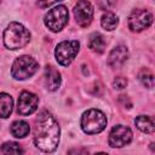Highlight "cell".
I'll use <instances>...</instances> for the list:
<instances>
[{
  "label": "cell",
  "instance_id": "7c38bea8",
  "mask_svg": "<svg viewBox=\"0 0 155 155\" xmlns=\"http://www.w3.org/2000/svg\"><path fill=\"white\" fill-rule=\"evenodd\" d=\"M45 84L50 91H56L61 85V74L52 65H47L45 69Z\"/></svg>",
  "mask_w": 155,
  "mask_h": 155
},
{
  "label": "cell",
  "instance_id": "3957f363",
  "mask_svg": "<svg viewBox=\"0 0 155 155\" xmlns=\"http://www.w3.org/2000/svg\"><path fill=\"white\" fill-rule=\"evenodd\" d=\"M107 126L105 115L98 109H90L81 116V128L87 134H96L102 132Z\"/></svg>",
  "mask_w": 155,
  "mask_h": 155
},
{
  "label": "cell",
  "instance_id": "5bb4252c",
  "mask_svg": "<svg viewBox=\"0 0 155 155\" xmlns=\"http://www.w3.org/2000/svg\"><path fill=\"white\" fill-rule=\"evenodd\" d=\"M136 126L138 130H140L144 133H153L155 130V125H154V120L150 116H145V115H140L136 119Z\"/></svg>",
  "mask_w": 155,
  "mask_h": 155
},
{
  "label": "cell",
  "instance_id": "e0dca14e",
  "mask_svg": "<svg viewBox=\"0 0 155 155\" xmlns=\"http://www.w3.org/2000/svg\"><path fill=\"white\" fill-rule=\"evenodd\" d=\"M101 24H102V27H103L104 29H107V30H114V29L117 27V24H119V18H117L114 13L107 12V13H104V15L102 16Z\"/></svg>",
  "mask_w": 155,
  "mask_h": 155
},
{
  "label": "cell",
  "instance_id": "9c48e42d",
  "mask_svg": "<svg viewBox=\"0 0 155 155\" xmlns=\"http://www.w3.org/2000/svg\"><path fill=\"white\" fill-rule=\"evenodd\" d=\"M74 16L80 27H87L93 18V7L87 0H79L74 7Z\"/></svg>",
  "mask_w": 155,
  "mask_h": 155
},
{
  "label": "cell",
  "instance_id": "30bf717a",
  "mask_svg": "<svg viewBox=\"0 0 155 155\" xmlns=\"http://www.w3.org/2000/svg\"><path fill=\"white\" fill-rule=\"evenodd\" d=\"M38 103H39V98L36 94L28 91H23L18 98L17 110L21 115H30L36 110Z\"/></svg>",
  "mask_w": 155,
  "mask_h": 155
},
{
  "label": "cell",
  "instance_id": "8992f818",
  "mask_svg": "<svg viewBox=\"0 0 155 155\" xmlns=\"http://www.w3.org/2000/svg\"><path fill=\"white\" fill-rule=\"evenodd\" d=\"M79 47H80V44L76 40H70V41L65 40V41L59 42L54 51L57 62L61 65H65V67L69 65L75 58V56L78 54Z\"/></svg>",
  "mask_w": 155,
  "mask_h": 155
},
{
  "label": "cell",
  "instance_id": "6da1fadb",
  "mask_svg": "<svg viewBox=\"0 0 155 155\" xmlns=\"http://www.w3.org/2000/svg\"><path fill=\"white\" fill-rule=\"evenodd\" d=\"M59 132L56 119L48 111H41L35 120L34 127V143L36 148L45 153L56 150L59 142Z\"/></svg>",
  "mask_w": 155,
  "mask_h": 155
},
{
  "label": "cell",
  "instance_id": "7a4b0ae2",
  "mask_svg": "<svg viewBox=\"0 0 155 155\" xmlns=\"http://www.w3.org/2000/svg\"><path fill=\"white\" fill-rule=\"evenodd\" d=\"M30 40V33L25 27L17 22H12L4 31V44L10 50L24 47Z\"/></svg>",
  "mask_w": 155,
  "mask_h": 155
},
{
  "label": "cell",
  "instance_id": "44dd1931",
  "mask_svg": "<svg viewBox=\"0 0 155 155\" xmlns=\"http://www.w3.org/2000/svg\"><path fill=\"white\" fill-rule=\"evenodd\" d=\"M113 86L114 88H117V90H122L127 86V79L124 78V76H117L114 79L113 81Z\"/></svg>",
  "mask_w": 155,
  "mask_h": 155
},
{
  "label": "cell",
  "instance_id": "2e32d148",
  "mask_svg": "<svg viewBox=\"0 0 155 155\" xmlns=\"http://www.w3.org/2000/svg\"><path fill=\"white\" fill-rule=\"evenodd\" d=\"M29 125L28 122L25 121H15L12 125H11V133L12 136L17 137V138H24L28 133H29Z\"/></svg>",
  "mask_w": 155,
  "mask_h": 155
},
{
  "label": "cell",
  "instance_id": "4fadbf2b",
  "mask_svg": "<svg viewBox=\"0 0 155 155\" xmlns=\"http://www.w3.org/2000/svg\"><path fill=\"white\" fill-rule=\"evenodd\" d=\"M13 101L12 97L7 93H0V117L6 119L12 113Z\"/></svg>",
  "mask_w": 155,
  "mask_h": 155
},
{
  "label": "cell",
  "instance_id": "52a82bcc",
  "mask_svg": "<svg viewBox=\"0 0 155 155\" xmlns=\"http://www.w3.org/2000/svg\"><path fill=\"white\" fill-rule=\"evenodd\" d=\"M153 22V15L148 10L137 8L128 16V28L132 31H142L147 29Z\"/></svg>",
  "mask_w": 155,
  "mask_h": 155
},
{
  "label": "cell",
  "instance_id": "d6986e66",
  "mask_svg": "<svg viewBox=\"0 0 155 155\" xmlns=\"http://www.w3.org/2000/svg\"><path fill=\"white\" fill-rule=\"evenodd\" d=\"M138 78H139L140 82L143 84V86H145L148 88H151L154 86V76L149 70H142L139 73Z\"/></svg>",
  "mask_w": 155,
  "mask_h": 155
},
{
  "label": "cell",
  "instance_id": "ffe728a7",
  "mask_svg": "<svg viewBox=\"0 0 155 155\" xmlns=\"http://www.w3.org/2000/svg\"><path fill=\"white\" fill-rule=\"evenodd\" d=\"M97 2H98V6H99L101 10H103V11H110L115 6L116 0H97Z\"/></svg>",
  "mask_w": 155,
  "mask_h": 155
},
{
  "label": "cell",
  "instance_id": "277c9868",
  "mask_svg": "<svg viewBox=\"0 0 155 155\" xmlns=\"http://www.w3.org/2000/svg\"><path fill=\"white\" fill-rule=\"evenodd\" d=\"M38 68H39V64L33 57L21 56L13 62L11 74L17 80H25L33 76L36 73Z\"/></svg>",
  "mask_w": 155,
  "mask_h": 155
},
{
  "label": "cell",
  "instance_id": "7402d4cb",
  "mask_svg": "<svg viewBox=\"0 0 155 155\" xmlns=\"http://www.w3.org/2000/svg\"><path fill=\"white\" fill-rule=\"evenodd\" d=\"M57 1H62V0H39V5H40V7L45 8V7H48Z\"/></svg>",
  "mask_w": 155,
  "mask_h": 155
},
{
  "label": "cell",
  "instance_id": "ba28073f",
  "mask_svg": "<svg viewBox=\"0 0 155 155\" xmlns=\"http://www.w3.org/2000/svg\"><path fill=\"white\" fill-rule=\"evenodd\" d=\"M132 140V132L127 126L116 125L109 133V145L113 148H121Z\"/></svg>",
  "mask_w": 155,
  "mask_h": 155
},
{
  "label": "cell",
  "instance_id": "8fae6325",
  "mask_svg": "<svg viewBox=\"0 0 155 155\" xmlns=\"http://www.w3.org/2000/svg\"><path fill=\"white\" fill-rule=\"evenodd\" d=\"M128 57V50L126 46L124 45H119L116 47H114L108 57V64L111 68H120Z\"/></svg>",
  "mask_w": 155,
  "mask_h": 155
},
{
  "label": "cell",
  "instance_id": "603a6c76",
  "mask_svg": "<svg viewBox=\"0 0 155 155\" xmlns=\"http://www.w3.org/2000/svg\"><path fill=\"white\" fill-rule=\"evenodd\" d=\"M0 1H1V0H0Z\"/></svg>",
  "mask_w": 155,
  "mask_h": 155
},
{
  "label": "cell",
  "instance_id": "5b68a950",
  "mask_svg": "<svg viewBox=\"0 0 155 155\" xmlns=\"http://www.w3.org/2000/svg\"><path fill=\"white\" fill-rule=\"evenodd\" d=\"M69 13L68 8L64 5H58L50 10L45 16V24L51 31H59L62 30L65 24L68 23Z\"/></svg>",
  "mask_w": 155,
  "mask_h": 155
},
{
  "label": "cell",
  "instance_id": "9a60e30c",
  "mask_svg": "<svg viewBox=\"0 0 155 155\" xmlns=\"http://www.w3.org/2000/svg\"><path fill=\"white\" fill-rule=\"evenodd\" d=\"M88 47H90L93 52L103 53V52H104V48H105L104 38H103L99 33H93V34H91L90 40H88Z\"/></svg>",
  "mask_w": 155,
  "mask_h": 155
},
{
  "label": "cell",
  "instance_id": "ac0fdd59",
  "mask_svg": "<svg viewBox=\"0 0 155 155\" xmlns=\"http://www.w3.org/2000/svg\"><path fill=\"white\" fill-rule=\"evenodd\" d=\"M0 151L2 154H22L23 149L16 142H6V143L2 144Z\"/></svg>",
  "mask_w": 155,
  "mask_h": 155
}]
</instances>
